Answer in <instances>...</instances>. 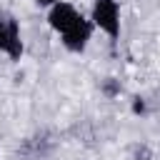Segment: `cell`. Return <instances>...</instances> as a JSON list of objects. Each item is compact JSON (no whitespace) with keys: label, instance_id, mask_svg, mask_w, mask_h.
Listing matches in <instances>:
<instances>
[{"label":"cell","instance_id":"6da1fadb","mask_svg":"<svg viewBox=\"0 0 160 160\" xmlns=\"http://www.w3.org/2000/svg\"><path fill=\"white\" fill-rule=\"evenodd\" d=\"M90 20L108 38L118 40V35H120V8H118V0H95Z\"/></svg>","mask_w":160,"mask_h":160},{"label":"cell","instance_id":"277c9868","mask_svg":"<svg viewBox=\"0 0 160 160\" xmlns=\"http://www.w3.org/2000/svg\"><path fill=\"white\" fill-rule=\"evenodd\" d=\"M10 60H20L22 55V40H20V25L15 18H8V52Z\"/></svg>","mask_w":160,"mask_h":160},{"label":"cell","instance_id":"ba28073f","mask_svg":"<svg viewBox=\"0 0 160 160\" xmlns=\"http://www.w3.org/2000/svg\"><path fill=\"white\" fill-rule=\"evenodd\" d=\"M35 2H38V5H45V8H52L58 0H35Z\"/></svg>","mask_w":160,"mask_h":160},{"label":"cell","instance_id":"7a4b0ae2","mask_svg":"<svg viewBox=\"0 0 160 160\" xmlns=\"http://www.w3.org/2000/svg\"><path fill=\"white\" fill-rule=\"evenodd\" d=\"M80 18H82V15H80L70 2H62V0H58V2L48 10V22H50V28H52L55 32H60V35H65Z\"/></svg>","mask_w":160,"mask_h":160},{"label":"cell","instance_id":"5b68a950","mask_svg":"<svg viewBox=\"0 0 160 160\" xmlns=\"http://www.w3.org/2000/svg\"><path fill=\"white\" fill-rule=\"evenodd\" d=\"M102 92H105L108 98H115V95H120V85L115 82V78H108V80L102 82Z\"/></svg>","mask_w":160,"mask_h":160},{"label":"cell","instance_id":"52a82bcc","mask_svg":"<svg viewBox=\"0 0 160 160\" xmlns=\"http://www.w3.org/2000/svg\"><path fill=\"white\" fill-rule=\"evenodd\" d=\"M132 110H135V112H145V102H142L140 98H135V102H132Z\"/></svg>","mask_w":160,"mask_h":160},{"label":"cell","instance_id":"8992f818","mask_svg":"<svg viewBox=\"0 0 160 160\" xmlns=\"http://www.w3.org/2000/svg\"><path fill=\"white\" fill-rule=\"evenodd\" d=\"M0 52H8V18L0 20Z\"/></svg>","mask_w":160,"mask_h":160},{"label":"cell","instance_id":"3957f363","mask_svg":"<svg viewBox=\"0 0 160 160\" xmlns=\"http://www.w3.org/2000/svg\"><path fill=\"white\" fill-rule=\"evenodd\" d=\"M92 20H85V18H80L65 35H60L62 38V45L70 50V52H82L85 48H88V42H90V35H92Z\"/></svg>","mask_w":160,"mask_h":160}]
</instances>
